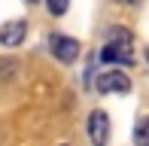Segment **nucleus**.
<instances>
[{
    "label": "nucleus",
    "mask_w": 149,
    "mask_h": 146,
    "mask_svg": "<svg viewBox=\"0 0 149 146\" xmlns=\"http://www.w3.org/2000/svg\"><path fill=\"white\" fill-rule=\"evenodd\" d=\"M94 88L100 91V95H125V91H131V79L125 76L122 70H107V73H100L97 79H94Z\"/></svg>",
    "instance_id": "1"
},
{
    "label": "nucleus",
    "mask_w": 149,
    "mask_h": 146,
    "mask_svg": "<svg viewBox=\"0 0 149 146\" xmlns=\"http://www.w3.org/2000/svg\"><path fill=\"white\" fill-rule=\"evenodd\" d=\"M49 49H52V55H55L61 64H73L79 58V43L73 37H52Z\"/></svg>",
    "instance_id": "2"
},
{
    "label": "nucleus",
    "mask_w": 149,
    "mask_h": 146,
    "mask_svg": "<svg viewBox=\"0 0 149 146\" xmlns=\"http://www.w3.org/2000/svg\"><path fill=\"white\" fill-rule=\"evenodd\" d=\"M88 137L94 146H107V140H110V116L104 110H94L88 116Z\"/></svg>",
    "instance_id": "3"
},
{
    "label": "nucleus",
    "mask_w": 149,
    "mask_h": 146,
    "mask_svg": "<svg viewBox=\"0 0 149 146\" xmlns=\"http://www.w3.org/2000/svg\"><path fill=\"white\" fill-rule=\"evenodd\" d=\"M100 61L107 64H131V40H113V43L104 46V52H100Z\"/></svg>",
    "instance_id": "4"
},
{
    "label": "nucleus",
    "mask_w": 149,
    "mask_h": 146,
    "mask_svg": "<svg viewBox=\"0 0 149 146\" xmlns=\"http://www.w3.org/2000/svg\"><path fill=\"white\" fill-rule=\"evenodd\" d=\"M28 37V22H6L0 28V46H22Z\"/></svg>",
    "instance_id": "5"
},
{
    "label": "nucleus",
    "mask_w": 149,
    "mask_h": 146,
    "mask_svg": "<svg viewBox=\"0 0 149 146\" xmlns=\"http://www.w3.org/2000/svg\"><path fill=\"white\" fill-rule=\"evenodd\" d=\"M134 146H149V116H143L134 128Z\"/></svg>",
    "instance_id": "6"
},
{
    "label": "nucleus",
    "mask_w": 149,
    "mask_h": 146,
    "mask_svg": "<svg viewBox=\"0 0 149 146\" xmlns=\"http://www.w3.org/2000/svg\"><path fill=\"white\" fill-rule=\"evenodd\" d=\"M46 6H49L52 15H64V12L70 9V0H46Z\"/></svg>",
    "instance_id": "7"
},
{
    "label": "nucleus",
    "mask_w": 149,
    "mask_h": 146,
    "mask_svg": "<svg viewBox=\"0 0 149 146\" xmlns=\"http://www.w3.org/2000/svg\"><path fill=\"white\" fill-rule=\"evenodd\" d=\"M28 3H40V0H28Z\"/></svg>",
    "instance_id": "8"
},
{
    "label": "nucleus",
    "mask_w": 149,
    "mask_h": 146,
    "mask_svg": "<svg viewBox=\"0 0 149 146\" xmlns=\"http://www.w3.org/2000/svg\"><path fill=\"white\" fill-rule=\"evenodd\" d=\"M146 58H149V49H146Z\"/></svg>",
    "instance_id": "9"
},
{
    "label": "nucleus",
    "mask_w": 149,
    "mask_h": 146,
    "mask_svg": "<svg viewBox=\"0 0 149 146\" xmlns=\"http://www.w3.org/2000/svg\"><path fill=\"white\" fill-rule=\"evenodd\" d=\"M61 146H67V143H61Z\"/></svg>",
    "instance_id": "10"
}]
</instances>
